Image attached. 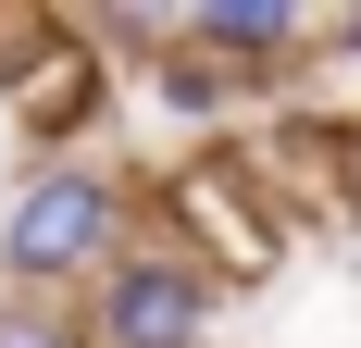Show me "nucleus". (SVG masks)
<instances>
[{"label":"nucleus","instance_id":"1","mask_svg":"<svg viewBox=\"0 0 361 348\" xmlns=\"http://www.w3.org/2000/svg\"><path fill=\"white\" fill-rule=\"evenodd\" d=\"M137 249V174L112 162H25L0 199V299H87Z\"/></svg>","mask_w":361,"mask_h":348},{"label":"nucleus","instance_id":"2","mask_svg":"<svg viewBox=\"0 0 361 348\" xmlns=\"http://www.w3.org/2000/svg\"><path fill=\"white\" fill-rule=\"evenodd\" d=\"M0 50H13L0 100L25 125V162H100L125 112V63L87 37V13H0Z\"/></svg>","mask_w":361,"mask_h":348},{"label":"nucleus","instance_id":"3","mask_svg":"<svg viewBox=\"0 0 361 348\" xmlns=\"http://www.w3.org/2000/svg\"><path fill=\"white\" fill-rule=\"evenodd\" d=\"M224 299H237V286H224L212 261L137 237L87 299H75V311H87V336H100V348H212V336H224Z\"/></svg>","mask_w":361,"mask_h":348},{"label":"nucleus","instance_id":"4","mask_svg":"<svg viewBox=\"0 0 361 348\" xmlns=\"http://www.w3.org/2000/svg\"><path fill=\"white\" fill-rule=\"evenodd\" d=\"M137 87H149V100H162V112H187V125H237V112L262 100L250 75H224L212 50H187V0H175V37L149 50V75H137Z\"/></svg>","mask_w":361,"mask_h":348},{"label":"nucleus","instance_id":"5","mask_svg":"<svg viewBox=\"0 0 361 348\" xmlns=\"http://www.w3.org/2000/svg\"><path fill=\"white\" fill-rule=\"evenodd\" d=\"M0 348H100L75 299H0Z\"/></svg>","mask_w":361,"mask_h":348}]
</instances>
